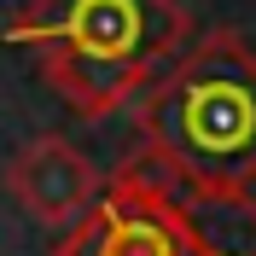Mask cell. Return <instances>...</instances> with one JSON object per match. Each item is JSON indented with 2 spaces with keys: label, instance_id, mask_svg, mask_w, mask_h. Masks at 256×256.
<instances>
[{
  "label": "cell",
  "instance_id": "cell-5",
  "mask_svg": "<svg viewBox=\"0 0 256 256\" xmlns=\"http://www.w3.org/2000/svg\"><path fill=\"white\" fill-rule=\"evenodd\" d=\"M198 256H222V250H198Z\"/></svg>",
  "mask_w": 256,
  "mask_h": 256
},
{
  "label": "cell",
  "instance_id": "cell-4",
  "mask_svg": "<svg viewBox=\"0 0 256 256\" xmlns=\"http://www.w3.org/2000/svg\"><path fill=\"white\" fill-rule=\"evenodd\" d=\"M6 192L18 198V210L35 227L70 233V227L94 210L99 198V169L82 158L64 134H41V140L18 146L6 163Z\"/></svg>",
  "mask_w": 256,
  "mask_h": 256
},
{
  "label": "cell",
  "instance_id": "cell-3",
  "mask_svg": "<svg viewBox=\"0 0 256 256\" xmlns=\"http://www.w3.org/2000/svg\"><path fill=\"white\" fill-rule=\"evenodd\" d=\"M52 256H198V244L175 204L134 186H105Z\"/></svg>",
  "mask_w": 256,
  "mask_h": 256
},
{
  "label": "cell",
  "instance_id": "cell-1",
  "mask_svg": "<svg viewBox=\"0 0 256 256\" xmlns=\"http://www.w3.org/2000/svg\"><path fill=\"white\" fill-rule=\"evenodd\" d=\"M186 30L180 0H30L6 41L41 64L76 116H111L175 64Z\"/></svg>",
  "mask_w": 256,
  "mask_h": 256
},
{
  "label": "cell",
  "instance_id": "cell-2",
  "mask_svg": "<svg viewBox=\"0 0 256 256\" xmlns=\"http://www.w3.org/2000/svg\"><path fill=\"white\" fill-rule=\"evenodd\" d=\"M140 140L169 158L186 192L239 198L256 180V52L233 30H210L175 52V64L146 88Z\"/></svg>",
  "mask_w": 256,
  "mask_h": 256
}]
</instances>
